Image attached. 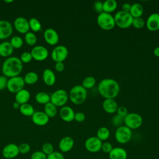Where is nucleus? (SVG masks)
<instances>
[{"mask_svg": "<svg viewBox=\"0 0 159 159\" xmlns=\"http://www.w3.org/2000/svg\"><path fill=\"white\" fill-rule=\"evenodd\" d=\"M98 90L104 99H114L119 93L120 86L115 80L105 78L99 83Z\"/></svg>", "mask_w": 159, "mask_h": 159, "instance_id": "nucleus-1", "label": "nucleus"}, {"mask_svg": "<svg viewBox=\"0 0 159 159\" xmlns=\"http://www.w3.org/2000/svg\"><path fill=\"white\" fill-rule=\"evenodd\" d=\"M23 68V63L20 58L11 56L7 58L2 65V73L6 77L12 78L19 76Z\"/></svg>", "mask_w": 159, "mask_h": 159, "instance_id": "nucleus-2", "label": "nucleus"}, {"mask_svg": "<svg viewBox=\"0 0 159 159\" xmlns=\"http://www.w3.org/2000/svg\"><path fill=\"white\" fill-rule=\"evenodd\" d=\"M87 89L81 85L74 86L70 90L68 97L71 102L76 105L82 104L87 98Z\"/></svg>", "mask_w": 159, "mask_h": 159, "instance_id": "nucleus-3", "label": "nucleus"}, {"mask_svg": "<svg viewBox=\"0 0 159 159\" xmlns=\"http://www.w3.org/2000/svg\"><path fill=\"white\" fill-rule=\"evenodd\" d=\"M97 23L99 27L104 30H112L116 25L114 16L104 12L99 14L97 17Z\"/></svg>", "mask_w": 159, "mask_h": 159, "instance_id": "nucleus-4", "label": "nucleus"}, {"mask_svg": "<svg viewBox=\"0 0 159 159\" xmlns=\"http://www.w3.org/2000/svg\"><path fill=\"white\" fill-rule=\"evenodd\" d=\"M116 25L121 29H127L132 25L133 17L129 12L123 11H118L114 16Z\"/></svg>", "mask_w": 159, "mask_h": 159, "instance_id": "nucleus-5", "label": "nucleus"}, {"mask_svg": "<svg viewBox=\"0 0 159 159\" xmlns=\"http://www.w3.org/2000/svg\"><path fill=\"white\" fill-rule=\"evenodd\" d=\"M68 99V94L63 89H57L50 95V102L57 107L64 106Z\"/></svg>", "mask_w": 159, "mask_h": 159, "instance_id": "nucleus-6", "label": "nucleus"}, {"mask_svg": "<svg viewBox=\"0 0 159 159\" xmlns=\"http://www.w3.org/2000/svg\"><path fill=\"white\" fill-rule=\"evenodd\" d=\"M132 136V130L123 125L117 128L115 132V139L120 144H125L129 142Z\"/></svg>", "mask_w": 159, "mask_h": 159, "instance_id": "nucleus-7", "label": "nucleus"}, {"mask_svg": "<svg viewBox=\"0 0 159 159\" xmlns=\"http://www.w3.org/2000/svg\"><path fill=\"white\" fill-rule=\"evenodd\" d=\"M143 124L142 117L135 112L128 113L124 117V125L130 129H137Z\"/></svg>", "mask_w": 159, "mask_h": 159, "instance_id": "nucleus-8", "label": "nucleus"}, {"mask_svg": "<svg viewBox=\"0 0 159 159\" xmlns=\"http://www.w3.org/2000/svg\"><path fill=\"white\" fill-rule=\"evenodd\" d=\"M25 86V82L22 76H17L9 78L7 80V90L12 93H17L19 91L23 89Z\"/></svg>", "mask_w": 159, "mask_h": 159, "instance_id": "nucleus-9", "label": "nucleus"}, {"mask_svg": "<svg viewBox=\"0 0 159 159\" xmlns=\"http://www.w3.org/2000/svg\"><path fill=\"white\" fill-rule=\"evenodd\" d=\"M68 55V50L65 45L56 46L52 51L51 58L55 62H63Z\"/></svg>", "mask_w": 159, "mask_h": 159, "instance_id": "nucleus-10", "label": "nucleus"}, {"mask_svg": "<svg viewBox=\"0 0 159 159\" xmlns=\"http://www.w3.org/2000/svg\"><path fill=\"white\" fill-rule=\"evenodd\" d=\"M102 141L96 136H93L88 138L84 142L85 148L91 153H97L101 150Z\"/></svg>", "mask_w": 159, "mask_h": 159, "instance_id": "nucleus-11", "label": "nucleus"}, {"mask_svg": "<svg viewBox=\"0 0 159 159\" xmlns=\"http://www.w3.org/2000/svg\"><path fill=\"white\" fill-rule=\"evenodd\" d=\"M30 53L32 58L38 61L45 60L48 57L47 48L43 45H36L32 48Z\"/></svg>", "mask_w": 159, "mask_h": 159, "instance_id": "nucleus-12", "label": "nucleus"}, {"mask_svg": "<svg viewBox=\"0 0 159 159\" xmlns=\"http://www.w3.org/2000/svg\"><path fill=\"white\" fill-rule=\"evenodd\" d=\"M15 29L20 34H26L30 30L29 20L24 17H17L14 21Z\"/></svg>", "mask_w": 159, "mask_h": 159, "instance_id": "nucleus-13", "label": "nucleus"}, {"mask_svg": "<svg viewBox=\"0 0 159 159\" xmlns=\"http://www.w3.org/2000/svg\"><path fill=\"white\" fill-rule=\"evenodd\" d=\"M19 153L18 145L11 143L6 145L2 149V154L4 158L6 159H12L16 157Z\"/></svg>", "mask_w": 159, "mask_h": 159, "instance_id": "nucleus-14", "label": "nucleus"}, {"mask_svg": "<svg viewBox=\"0 0 159 159\" xmlns=\"http://www.w3.org/2000/svg\"><path fill=\"white\" fill-rule=\"evenodd\" d=\"M13 32L12 25L6 20H0V40L9 37Z\"/></svg>", "mask_w": 159, "mask_h": 159, "instance_id": "nucleus-15", "label": "nucleus"}, {"mask_svg": "<svg viewBox=\"0 0 159 159\" xmlns=\"http://www.w3.org/2000/svg\"><path fill=\"white\" fill-rule=\"evenodd\" d=\"M43 37L45 42L50 45H55L57 44L59 41L58 34L52 28H48L45 30L43 32Z\"/></svg>", "mask_w": 159, "mask_h": 159, "instance_id": "nucleus-16", "label": "nucleus"}, {"mask_svg": "<svg viewBox=\"0 0 159 159\" xmlns=\"http://www.w3.org/2000/svg\"><path fill=\"white\" fill-rule=\"evenodd\" d=\"M32 120L36 125L43 126L48 122L49 117L43 111H36L32 116Z\"/></svg>", "mask_w": 159, "mask_h": 159, "instance_id": "nucleus-17", "label": "nucleus"}, {"mask_svg": "<svg viewBox=\"0 0 159 159\" xmlns=\"http://www.w3.org/2000/svg\"><path fill=\"white\" fill-rule=\"evenodd\" d=\"M148 30L154 32L159 29V13L151 14L145 23Z\"/></svg>", "mask_w": 159, "mask_h": 159, "instance_id": "nucleus-18", "label": "nucleus"}, {"mask_svg": "<svg viewBox=\"0 0 159 159\" xmlns=\"http://www.w3.org/2000/svg\"><path fill=\"white\" fill-rule=\"evenodd\" d=\"M74 144L75 142L73 138L70 136H66L61 139L58 143V147L61 153H66L73 148Z\"/></svg>", "mask_w": 159, "mask_h": 159, "instance_id": "nucleus-19", "label": "nucleus"}, {"mask_svg": "<svg viewBox=\"0 0 159 159\" xmlns=\"http://www.w3.org/2000/svg\"><path fill=\"white\" fill-rule=\"evenodd\" d=\"M75 114V112L73 109L71 107L67 106L61 107L59 112L61 119L66 122H70L74 120Z\"/></svg>", "mask_w": 159, "mask_h": 159, "instance_id": "nucleus-20", "label": "nucleus"}, {"mask_svg": "<svg viewBox=\"0 0 159 159\" xmlns=\"http://www.w3.org/2000/svg\"><path fill=\"white\" fill-rule=\"evenodd\" d=\"M104 111L108 114H114L118 108L117 102L114 99H105L102 104Z\"/></svg>", "mask_w": 159, "mask_h": 159, "instance_id": "nucleus-21", "label": "nucleus"}, {"mask_svg": "<svg viewBox=\"0 0 159 159\" xmlns=\"http://www.w3.org/2000/svg\"><path fill=\"white\" fill-rule=\"evenodd\" d=\"M42 80L47 86H53L56 81V76L52 70L46 68L42 73Z\"/></svg>", "mask_w": 159, "mask_h": 159, "instance_id": "nucleus-22", "label": "nucleus"}, {"mask_svg": "<svg viewBox=\"0 0 159 159\" xmlns=\"http://www.w3.org/2000/svg\"><path fill=\"white\" fill-rule=\"evenodd\" d=\"M109 159H127V151L121 147H114L109 153Z\"/></svg>", "mask_w": 159, "mask_h": 159, "instance_id": "nucleus-23", "label": "nucleus"}, {"mask_svg": "<svg viewBox=\"0 0 159 159\" xmlns=\"http://www.w3.org/2000/svg\"><path fill=\"white\" fill-rule=\"evenodd\" d=\"M30 98V92L25 89H23L15 94V101L19 104H23L27 103Z\"/></svg>", "mask_w": 159, "mask_h": 159, "instance_id": "nucleus-24", "label": "nucleus"}, {"mask_svg": "<svg viewBox=\"0 0 159 159\" xmlns=\"http://www.w3.org/2000/svg\"><path fill=\"white\" fill-rule=\"evenodd\" d=\"M14 52V48L9 42L4 41L0 43V56L2 57H10Z\"/></svg>", "mask_w": 159, "mask_h": 159, "instance_id": "nucleus-25", "label": "nucleus"}, {"mask_svg": "<svg viewBox=\"0 0 159 159\" xmlns=\"http://www.w3.org/2000/svg\"><path fill=\"white\" fill-rule=\"evenodd\" d=\"M129 13L133 18L141 17L143 13V7L140 3H134L131 5Z\"/></svg>", "mask_w": 159, "mask_h": 159, "instance_id": "nucleus-26", "label": "nucleus"}, {"mask_svg": "<svg viewBox=\"0 0 159 159\" xmlns=\"http://www.w3.org/2000/svg\"><path fill=\"white\" fill-rule=\"evenodd\" d=\"M117 7V3L115 0H106L103 2V12L111 14Z\"/></svg>", "mask_w": 159, "mask_h": 159, "instance_id": "nucleus-27", "label": "nucleus"}, {"mask_svg": "<svg viewBox=\"0 0 159 159\" xmlns=\"http://www.w3.org/2000/svg\"><path fill=\"white\" fill-rule=\"evenodd\" d=\"M35 99L37 103L45 105L50 102V95L46 92L41 91L36 94Z\"/></svg>", "mask_w": 159, "mask_h": 159, "instance_id": "nucleus-28", "label": "nucleus"}, {"mask_svg": "<svg viewBox=\"0 0 159 159\" xmlns=\"http://www.w3.org/2000/svg\"><path fill=\"white\" fill-rule=\"evenodd\" d=\"M19 111L20 113L25 116H31L35 112L33 106L29 103H25L21 104L19 107Z\"/></svg>", "mask_w": 159, "mask_h": 159, "instance_id": "nucleus-29", "label": "nucleus"}, {"mask_svg": "<svg viewBox=\"0 0 159 159\" xmlns=\"http://www.w3.org/2000/svg\"><path fill=\"white\" fill-rule=\"evenodd\" d=\"M23 78L25 84H34L38 81L39 76L35 71H29L25 75Z\"/></svg>", "mask_w": 159, "mask_h": 159, "instance_id": "nucleus-30", "label": "nucleus"}, {"mask_svg": "<svg viewBox=\"0 0 159 159\" xmlns=\"http://www.w3.org/2000/svg\"><path fill=\"white\" fill-rule=\"evenodd\" d=\"M47 116L50 117H55L57 114V108L51 102H49L45 104L44 106V111H43Z\"/></svg>", "mask_w": 159, "mask_h": 159, "instance_id": "nucleus-31", "label": "nucleus"}, {"mask_svg": "<svg viewBox=\"0 0 159 159\" xmlns=\"http://www.w3.org/2000/svg\"><path fill=\"white\" fill-rule=\"evenodd\" d=\"M110 136V131L106 127H101L97 130L96 137L101 141H105L109 139Z\"/></svg>", "mask_w": 159, "mask_h": 159, "instance_id": "nucleus-32", "label": "nucleus"}, {"mask_svg": "<svg viewBox=\"0 0 159 159\" xmlns=\"http://www.w3.org/2000/svg\"><path fill=\"white\" fill-rule=\"evenodd\" d=\"M29 24L30 29H31L33 32H37L42 29L40 22L35 17H32L29 20Z\"/></svg>", "mask_w": 159, "mask_h": 159, "instance_id": "nucleus-33", "label": "nucleus"}, {"mask_svg": "<svg viewBox=\"0 0 159 159\" xmlns=\"http://www.w3.org/2000/svg\"><path fill=\"white\" fill-rule=\"evenodd\" d=\"M24 40L25 43L30 46H34L35 45L37 41V38L36 35L33 32L29 31L24 35Z\"/></svg>", "mask_w": 159, "mask_h": 159, "instance_id": "nucleus-34", "label": "nucleus"}, {"mask_svg": "<svg viewBox=\"0 0 159 159\" xmlns=\"http://www.w3.org/2000/svg\"><path fill=\"white\" fill-rule=\"evenodd\" d=\"M96 79L91 76H88L84 78L82 81L81 86L86 89L93 88L96 84Z\"/></svg>", "mask_w": 159, "mask_h": 159, "instance_id": "nucleus-35", "label": "nucleus"}, {"mask_svg": "<svg viewBox=\"0 0 159 159\" xmlns=\"http://www.w3.org/2000/svg\"><path fill=\"white\" fill-rule=\"evenodd\" d=\"M9 42L11 44V45L12 46V47L14 48H16V49L21 48L24 44L23 39L18 35L13 36Z\"/></svg>", "mask_w": 159, "mask_h": 159, "instance_id": "nucleus-36", "label": "nucleus"}, {"mask_svg": "<svg viewBox=\"0 0 159 159\" xmlns=\"http://www.w3.org/2000/svg\"><path fill=\"white\" fill-rule=\"evenodd\" d=\"M111 123L114 126L119 127L121 125H123L122 124H124V117H122L118 114H116L112 117L111 119Z\"/></svg>", "mask_w": 159, "mask_h": 159, "instance_id": "nucleus-37", "label": "nucleus"}, {"mask_svg": "<svg viewBox=\"0 0 159 159\" xmlns=\"http://www.w3.org/2000/svg\"><path fill=\"white\" fill-rule=\"evenodd\" d=\"M145 25V22L143 18L141 17H136L134 18L132 23V25L135 29H140L144 27Z\"/></svg>", "mask_w": 159, "mask_h": 159, "instance_id": "nucleus-38", "label": "nucleus"}, {"mask_svg": "<svg viewBox=\"0 0 159 159\" xmlns=\"http://www.w3.org/2000/svg\"><path fill=\"white\" fill-rule=\"evenodd\" d=\"M42 152H43L47 156L54 152V148L52 143L46 142L43 144L42 147Z\"/></svg>", "mask_w": 159, "mask_h": 159, "instance_id": "nucleus-39", "label": "nucleus"}, {"mask_svg": "<svg viewBox=\"0 0 159 159\" xmlns=\"http://www.w3.org/2000/svg\"><path fill=\"white\" fill-rule=\"evenodd\" d=\"M20 60L22 61V63H28L29 62H30L32 61V55L30 53V52H23L20 57Z\"/></svg>", "mask_w": 159, "mask_h": 159, "instance_id": "nucleus-40", "label": "nucleus"}, {"mask_svg": "<svg viewBox=\"0 0 159 159\" xmlns=\"http://www.w3.org/2000/svg\"><path fill=\"white\" fill-rule=\"evenodd\" d=\"M19 153L26 154L28 153L30 150V146L27 143H22L18 145Z\"/></svg>", "mask_w": 159, "mask_h": 159, "instance_id": "nucleus-41", "label": "nucleus"}, {"mask_svg": "<svg viewBox=\"0 0 159 159\" xmlns=\"http://www.w3.org/2000/svg\"><path fill=\"white\" fill-rule=\"evenodd\" d=\"M47 159H65V157L61 152L54 151L50 155H47Z\"/></svg>", "mask_w": 159, "mask_h": 159, "instance_id": "nucleus-42", "label": "nucleus"}, {"mask_svg": "<svg viewBox=\"0 0 159 159\" xmlns=\"http://www.w3.org/2000/svg\"><path fill=\"white\" fill-rule=\"evenodd\" d=\"M47 155L42 151H35L32 153L30 159H47Z\"/></svg>", "mask_w": 159, "mask_h": 159, "instance_id": "nucleus-43", "label": "nucleus"}, {"mask_svg": "<svg viewBox=\"0 0 159 159\" xmlns=\"http://www.w3.org/2000/svg\"><path fill=\"white\" fill-rule=\"evenodd\" d=\"M113 146L111 143L109 142H104V143H102V147H101V150L102 152L105 153H109L112 150Z\"/></svg>", "mask_w": 159, "mask_h": 159, "instance_id": "nucleus-44", "label": "nucleus"}, {"mask_svg": "<svg viewBox=\"0 0 159 159\" xmlns=\"http://www.w3.org/2000/svg\"><path fill=\"white\" fill-rule=\"evenodd\" d=\"M94 11L100 14L103 12V2L100 1H97L94 3Z\"/></svg>", "mask_w": 159, "mask_h": 159, "instance_id": "nucleus-45", "label": "nucleus"}, {"mask_svg": "<svg viewBox=\"0 0 159 159\" xmlns=\"http://www.w3.org/2000/svg\"><path fill=\"white\" fill-rule=\"evenodd\" d=\"M117 114L119 115L122 117H125L129 113L127 109L125 106H118L117 109Z\"/></svg>", "mask_w": 159, "mask_h": 159, "instance_id": "nucleus-46", "label": "nucleus"}, {"mask_svg": "<svg viewBox=\"0 0 159 159\" xmlns=\"http://www.w3.org/2000/svg\"><path fill=\"white\" fill-rule=\"evenodd\" d=\"M86 116L83 112H78L75 114L74 120L78 122H82L85 120Z\"/></svg>", "mask_w": 159, "mask_h": 159, "instance_id": "nucleus-47", "label": "nucleus"}, {"mask_svg": "<svg viewBox=\"0 0 159 159\" xmlns=\"http://www.w3.org/2000/svg\"><path fill=\"white\" fill-rule=\"evenodd\" d=\"M7 78L4 75L0 76V90H3L7 87Z\"/></svg>", "mask_w": 159, "mask_h": 159, "instance_id": "nucleus-48", "label": "nucleus"}, {"mask_svg": "<svg viewBox=\"0 0 159 159\" xmlns=\"http://www.w3.org/2000/svg\"><path fill=\"white\" fill-rule=\"evenodd\" d=\"M55 69L58 72H61L65 70V65L63 62H56L55 65Z\"/></svg>", "mask_w": 159, "mask_h": 159, "instance_id": "nucleus-49", "label": "nucleus"}, {"mask_svg": "<svg viewBox=\"0 0 159 159\" xmlns=\"http://www.w3.org/2000/svg\"><path fill=\"white\" fill-rule=\"evenodd\" d=\"M130 7H131V4H129L128 2L124 3L122 6V11L127 12H129Z\"/></svg>", "mask_w": 159, "mask_h": 159, "instance_id": "nucleus-50", "label": "nucleus"}, {"mask_svg": "<svg viewBox=\"0 0 159 159\" xmlns=\"http://www.w3.org/2000/svg\"><path fill=\"white\" fill-rule=\"evenodd\" d=\"M153 54L155 57H159V46L155 47L153 50Z\"/></svg>", "mask_w": 159, "mask_h": 159, "instance_id": "nucleus-51", "label": "nucleus"}, {"mask_svg": "<svg viewBox=\"0 0 159 159\" xmlns=\"http://www.w3.org/2000/svg\"><path fill=\"white\" fill-rule=\"evenodd\" d=\"M20 104H19L18 102H17L16 101H15L14 103H13V107L14 108V109H19V107H20Z\"/></svg>", "mask_w": 159, "mask_h": 159, "instance_id": "nucleus-52", "label": "nucleus"}, {"mask_svg": "<svg viewBox=\"0 0 159 159\" xmlns=\"http://www.w3.org/2000/svg\"><path fill=\"white\" fill-rule=\"evenodd\" d=\"M4 1L5 2H7V3H11V2H12L14 1H13V0H9V1H6V0L5 1V0H4Z\"/></svg>", "mask_w": 159, "mask_h": 159, "instance_id": "nucleus-53", "label": "nucleus"}]
</instances>
